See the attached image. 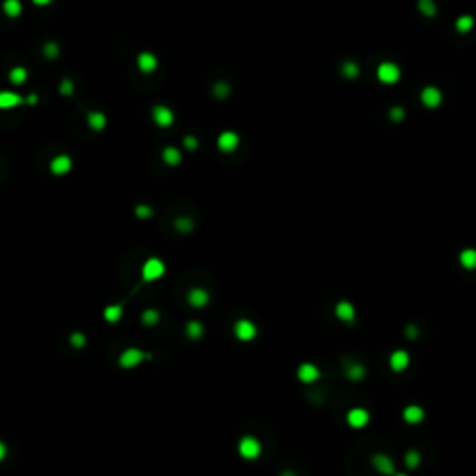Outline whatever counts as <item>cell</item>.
<instances>
[{
  "label": "cell",
  "instance_id": "44",
  "mask_svg": "<svg viewBox=\"0 0 476 476\" xmlns=\"http://www.w3.org/2000/svg\"><path fill=\"white\" fill-rule=\"evenodd\" d=\"M394 476H407V474H404V472H394Z\"/></svg>",
  "mask_w": 476,
  "mask_h": 476
},
{
  "label": "cell",
  "instance_id": "31",
  "mask_svg": "<svg viewBox=\"0 0 476 476\" xmlns=\"http://www.w3.org/2000/svg\"><path fill=\"white\" fill-rule=\"evenodd\" d=\"M229 93H231V86L227 82H223V80L216 82L214 88H212V95H214L216 99H225V97H229Z\"/></svg>",
  "mask_w": 476,
  "mask_h": 476
},
{
  "label": "cell",
  "instance_id": "36",
  "mask_svg": "<svg viewBox=\"0 0 476 476\" xmlns=\"http://www.w3.org/2000/svg\"><path fill=\"white\" fill-rule=\"evenodd\" d=\"M134 216L140 218V220L151 218V216H153V208L149 207V205H136V207H134Z\"/></svg>",
  "mask_w": 476,
  "mask_h": 476
},
{
  "label": "cell",
  "instance_id": "37",
  "mask_svg": "<svg viewBox=\"0 0 476 476\" xmlns=\"http://www.w3.org/2000/svg\"><path fill=\"white\" fill-rule=\"evenodd\" d=\"M69 342H71L73 348H84L86 346V335L80 333V331H75V333L69 335Z\"/></svg>",
  "mask_w": 476,
  "mask_h": 476
},
{
  "label": "cell",
  "instance_id": "29",
  "mask_svg": "<svg viewBox=\"0 0 476 476\" xmlns=\"http://www.w3.org/2000/svg\"><path fill=\"white\" fill-rule=\"evenodd\" d=\"M160 322V313L156 309H145L142 313V324L145 327H153Z\"/></svg>",
  "mask_w": 476,
  "mask_h": 476
},
{
  "label": "cell",
  "instance_id": "26",
  "mask_svg": "<svg viewBox=\"0 0 476 476\" xmlns=\"http://www.w3.org/2000/svg\"><path fill=\"white\" fill-rule=\"evenodd\" d=\"M472 26H474L472 15H459V17L456 19V30H458L459 34H469L470 30H472Z\"/></svg>",
  "mask_w": 476,
  "mask_h": 476
},
{
  "label": "cell",
  "instance_id": "16",
  "mask_svg": "<svg viewBox=\"0 0 476 476\" xmlns=\"http://www.w3.org/2000/svg\"><path fill=\"white\" fill-rule=\"evenodd\" d=\"M372 465H374V469L378 470V472H381V474H394V472H396V467H394L393 459L389 458L387 454H374Z\"/></svg>",
  "mask_w": 476,
  "mask_h": 476
},
{
  "label": "cell",
  "instance_id": "12",
  "mask_svg": "<svg viewBox=\"0 0 476 476\" xmlns=\"http://www.w3.org/2000/svg\"><path fill=\"white\" fill-rule=\"evenodd\" d=\"M296 376L302 383H315L320 378V369L313 363H302L298 367Z\"/></svg>",
  "mask_w": 476,
  "mask_h": 476
},
{
  "label": "cell",
  "instance_id": "45",
  "mask_svg": "<svg viewBox=\"0 0 476 476\" xmlns=\"http://www.w3.org/2000/svg\"><path fill=\"white\" fill-rule=\"evenodd\" d=\"M281 476H294L292 472H285V474H281Z\"/></svg>",
  "mask_w": 476,
  "mask_h": 476
},
{
  "label": "cell",
  "instance_id": "11",
  "mask_svg": "<svg viewBox=\"0 0 476 476\" xmlns=\"http://www.w3.org/2000/svg\"><path fill=\"white\" fill-rule=\"evenodd\" d=\"M136 66H138V69H140V73H143V75H151V73H155L156 67H158V58H156L153 52L143 50V52L138 54Z\"/></svg>",
  "mask_w": 476,
  "mask_h": 476
},
{
  "label": "cell",
  "instance_id": "39",
  "mask_svg": "<svg viewBox=\"0 0 476 476\" xmlns=\"http://www.w3.org/2000/svg\"><path fill=\"white\" fill-rule=\"evenodd\" d=\"M183 147H185L186 151H196V149L199 147V142H197L196 136H185V140H183Z\"/></svg>",
  "mask_w": 476,
  "mask_h": 476
},
{
  "label": "cell",
  "instance_id": "27",
  "mask_svg": "<svg viewBox=\"0 0 476 476\" xmlns=\"http://www.w3.org/2000/svg\"><path fill=\"white\" fill-rule=\"evenodd\" d=\"M340 73H342V77H346V78H350V80H353V78L359 77L361 69H359V66H357L355 62L348 60V62H344V64L340 66Z\"/></svg>",
  "mask_w": 476,
  "mask_h": 476
},
{
  "label": "cell",
  "instance_id": "25",
  "mask_svg": "<svg viewBox=\"0 0 476 476\" xmlns=\"http://www.w3.org/2000/svg\"><path fill=\"white\" fill-rule=\"evenodd\" d=\"M459 264L465 268V270H474L476 268V251L474 250H463L459 253Z\"/></svg>",
  "mask_w": 476,
  "mask_h": 476
},
{
  "label": "cell",
  "instance_id": "7",
  "mask_svg": "<svg viewBox=\"0 0 476 476\" xmlns=\"http://www.w3.org/2000/svg\"><path fill=\"white\" fill-rule=\"evenodd\" d=\"M216 145H218V149H220L221 153H234L238 149V145H240V136H238L234 131H223L220 132V136H218V140H216Z\"/></svg>",
  "mask_w": 476,
  "mask_h": 476
},
{
  "label": "cell",
  "instance_id": "28",
  "mask_svg": "<svg viewBox=\"0 0 476 476\" xmlns=\"http://www.w3.org/2000/svg\"><path fill=\"white\" fill-rule=\"evenodd\" d=\"M367 374V370L361 363H351L348 369H346V376L350 378L351 381H361Z\"/></svg>",
  "mask_w": 476,
  "mask_h": 476
},
{
  "label": "cell",
  "instance_id": "9",
  "mask_svg": "<svg viewBox=\"0 0 476 476\" xmlns=\"http://www.w3.org/2000/svg\"><path fill=\"white\" fill-rule=\"evenodd\" d=\"M370 421V413L365 407H351L350 411H348V415H346V423L350 424L351 428H365L367 424H369Z\"/></svg>",
  "mask_w": 476,
  "mask_h": 476
},
{
  "label": "cell",
  "instance_id": "13",
  "mask_svg": "<svg viewBox=\"0 0 476 476\" xmlns=\"http://www.w3.org/2000/svg\"><path fill=\"white\" fill-rule=\"evenodd\" d=\"M186 300H188L190 307H194V309H201V307H205V305L210 302V296H208V292L205 290V288H201V286H194V288L188 290Z\"/></svg>",
  "mask_w": 476,
  "mask_h": 476
},
{
  "label": "cell",
  "instance_id": "22",
  "mask_svg": "<svg viewBox=\"0 0 476 476\" xmlns=\"http://www.w3.org/2000/svg\"><path fill=\"white\" fill-rule=\"evenodd\" d=\"M8 80H10L13 86H23V84L28 80V71H26V67H23V66L13 67L12 71L8 73Z\"/></svg>",
  "mask_w": 476,
  "mask_h": 476
},
{
  "label": "cell",
  "instance_id": "43",
  "mask_svg": "<svg viewBox=\"0 0 476 476\" xmlns=\"http://www.w3.org/2000/svg\"><path fill=\"white\" fill-rule=\"evenodd\" d=\"M34 4H36V6H48L50 0H34Z\"/></svg>",
  "mask_w": 476,
  "mask_h": 476
},
{
  "label": "cell",
  "instance_id": "10",
  "mask_svg": "<svg viewBox=\"0 0 476 476\" xmlns=\"http://www.w3.org/2000/svg\"><path fill=\"white\" fill-rule=\"evenodd\" d=\"M421 102H423L426 108H437L441 106L443 102V93L437 86H426V88L421 91Z\"/></svg>",
  "mask_w": 476,
  "mask_h": 476
},
{
  "label": "cell",
  "instance_id": "6",
  "mask_svg": "<svg viewBox=\"0 0 476 476\" xmlns=\"http://www.w3.org/2000/svg\"><path fill=\"white\" fill-rule=\"evenodd\" d=\"M234 337L242 342H251L257 337V326L255 322L248 320V318H240L234 324Z\"/></svg>",
  "mask_w": 476,
  "mask_h": 476
},
{
  "label": "cell",
  "instance_id": "23",
  "mask_svg": "<svg viewBox=\"0 0 476 476\" xmlns=\"http://www.w3.org/2000/svg\"><path fill=\"white\" fill-rule=\"evenodd\" d=\"M2 10H4V15H6L8 19H17L21 17V13H23V4H21L19 0H6V2L2 4Z\"/></svg>",
  "mask_w": 476,
  "mask_h": 476
},
{
  "label": "cell",
  "instance_id": "17",
  "mask_svg": "<svg viewBox=\"0 0 476 476\" xmlns=\"http://www.w3.org/2000/svg\"><path fill=\"white\" fill-rule=\"evenodd\" d=\"M335 316H337L340 322H351L355 318V307H353L351 302L342 300V302H339V304L335 305Z\"/></svg>",
  "mask_w": 476,
  "mask_h": 476
},
{
  "label": "cell",
  "instance_id": "40",
  "mask_svg": "<svg viewBox=\"0 0 476 476\" xmlns=\"http://www.w3.org/2000/svg\"><path fill=\"white\" fill-rule=\"evenodd\" d=\"M37 101H39V97H37L36 93H32V95L24 97V104H28V106H36Z\"/></svg>",
  "mask_w": 476,
  "mask_h": 476
},
{
  "label": "cell",
  "instance_id": "24",
  "mask_svg": "<svg viewBox=\"0 0 476 476\" xmlns=\"http://www.w3.org/2000/svg\"><path fill=\"white\" fill-rule=\"evenodd\" d=\"M203 333H205V327H203L201 322L190 320L186 324V335H188L190 340H199L203 337Z\"/></svg>",
  "mask_w": 476,
  "mask_h": 476
},
{
  "label": "cell",
  "instance_id": "4",
  "mask_svg": "<svg viewBox=\"0 0 476 476\" xmlns=\"http://www.w3.org/2000/svg\"><path fill=\"white\" fill-rule=\"evenodd\" d=\"M261 452H262L261 441L257 439V437H253V435H244L242 439L238 441V454L244 459L253 461V459H257L261 456Z\"/></svg>",
  "mask_w": 476,
  "mask_h": 476
},
{
  "label": "cell",
  "instance_id": "19",
  "mask_svg": "<svg viewBox=\"0 0 476 476\" xmlns=\"http://www.w3.org/2000/svg\"><path fill=\"white\" fill-rule=\"evenodd\" d=\"M86 123H88V127L91 129V131L101 132V131H104V127H106L108 119H106V115H104L102 112H97V110H93V112H89L88 115H86Z\"/></svg>",
  "mask_w": 476,
  "mask_h": 476
},
{
  "label": "cell",
  "instance_id": "8",
  "mask_svg": "<svg viewBox=\"0 0 476 476\" xmlns=\"http://www.w3.org/2000/svg\"><path fill=\"white\" fill-rule=\"evenodd\" d=\"M48 169L52 175L56 177H62V175H67V173L73 169V160L69 155H56L48 164Z\"/></svg>",
  "mask_w": 476,
  "mask_h": 476
},
{
  "label": "cell",
  "instance_id": "35",
  "mask_svg": "<svg viewBox=\"0 0 476 476\" xmlns=\"http://www.w3.org/2000/svg\"><path fill=\"white\" fill-rule=\"evenodd\" d=\"M175 229L178 232H190L194 229V221L190 218H177L175 220Z\"/></svg>",
  "mask_w": 476,
  "mask_h": 476
},
{
  "label": "cell",
  "instance_id": "1",
  "mask_svg": "<svg viewBox=\"0 0 476 476\" xmlns=\"http://www.w3.org/2000/svg\"><path fill=\"white\" fill-rule=\"evenodd\" d=\"M164 274H166V264H164V261L158 259V257H149L147 261L143 262L142 279L145 281V283L158 281Z\"/></svg>",
  "mask_w": 476,
  "mask_h": 476
},
{
  "label": "cell",
  "instance_id": "34",
  "mask_svg": "<svg viewBox=\"0 0 476 476\" xmlns=\"http://www.w3.org/2000/svg\"><path fill=\"white\" fill-rule=\"evenodd\" d=\"M405 465L409 469H416L421 465V452L419 450H409V452L405 454Z\"/></svg>",
  "mask_w": 476,
  "mask_h": 476
},
{
  "label": "cell",
  "instance_id": "30",
  "mask_svg": "<svg viewBox=\"0 0 476 476\" xmlns=\"http://www.w3.org/2000/svg\"><path fill=\"white\" fill-rule=\"evenodd\" d=\"M416 8H419V12L423 13L424 17H435V13H437V6H435V2H432V0H421L419 4H416Z\"/></svg>",
  "mask_w": 476,
  "mask_h": 476
},
{
  "label": "cell",
  "instance_id": "5",
  "mask_svg": "<svg viewBox=\"0 0 476 476\" xmlns=\"http://www.w3.org/2000/svg\"><path fill=\"white\" fill-rule=\"evenodd\" d=\"M151 117L155 121V125L162 127V129H167V127L173 125L175 121V113L169 106L166 104H155L153 110H151Z\"/></svg>",
  "mask_w": 476,
  "mask_h": 476
},
{
  "label": "cell",
  "instance_id": "41",
  "mask_svg": "<svg viewBox=\"0 0 476 476\" xmlns=\"http://www.w3.org/2000/svg\"><path fill=\"white\" fill-rule=\"evenodd\" d=\"M6 456H8V445L4 441H0V463L6 459Z\"/></svg>",
  "mask_w": 476,
  "mask_h": 476
},
{
  "label": "cell",
  "instance_id": "33",
  "mask_svg": "<svg viewBox=\"0 0 476 476\" xmlns=\"http://www.w3.org/2000/svg\"><path fill=\"white\" fill-rule=\"evenodd\" d=\"M60 95H66V97H71L73 93H75V82H73L71 78H64L62 82H60Z\"/></svg>",
  "mask_w": 476,
  "mask_h": 476
},
{
  "label": "cell",
  "instance_id": "32",
  "mask_svg": "<svg viewBox=\"0 0 476 476\" xmlns=\"http://www.w3.org/2000/svg\"><path fill=\"white\" fill-rule=\"evenodd\" d=\"M58 54H60L58 43L48 41V43H45V45H43V56H45L47 60H56V58H58Z\"/></svg>",
  "mask_w": 476,
  "mask_h": 476
},
{
  "label": "cell",
  "instance_id": "42",
  "mask_svg": "<svg viewBox=\"0 0 476 476\" xmlns=\"http://www.w3.org/2000/svg\"><path fill=\"white\" fill-rule=\"evenodd\" d=\"M405 335H407L409 339H415L416 335H419V329H416L415 326H407L405 327Z\"/></svg>",
  "mask_w": 476,
  "mask_h": 476
},
{
  "label": "cell",
  "instance_id": "15",
  "mask_svg": "<svg viewBox=\"0 0 476 476\" xmlns=\"http://www.w3.org/2000/svg\"><path fill=\"white\" fill-rule=\"evenodd\" d=\"M389 367L393 372H404L409 367V353L405 350H394L389 357Z\"/></svg>",
  "mask_w": 476,
  "mask_h": 476
},
{
  "label": "cell",
  "instance_id": "20",
  "mask_svg": "<svg viewBox=\"0 0 476 476\" xmlns=\"http://www.w3.org/2000/svg\"><path fill=\"white\" fill-rule=\"evenodd\" d=\"M162 160H164V164H167L169 167H177L178 164L183 162V153H181L177 147L167 145V147L162 149Z\"/></svg>",
  "mask_w": 476,
  "mask_h": 476
},
{
  "label": "cell",
  "instance_id": "21",
  "mask_svg": "<svg viewBox=\"0 0 476 476\" xmlns=\"http://www.w3.org/2000/svg\"><path fill=\"white\" fill-rule=\"evenodd\" d=\"M102 318H104L108 324H117V322L123 318V305L121 304L106 305V307L102 309Z\"/></svg>",
  "mask_w": 476,
  "mask_h": 476
},
{
  "label": "cell",
  "instance_id": "3",
  "mask_svg": "<svg viewBox=\"0 0 476 476\" xmlns=\"http://www.w3.org/2000/svg\"><path fill=\"white\" fill-rule=\"evenodd\" d=\"M145 359H151V353H145L140 348H127V350L121 351L117 365L121 369H136L138 365H142Z\"/></svg>",
  "mask_w": 476,
  "mask_h": 476
},
{
  "label": "cell",
  "instance_id": "14",
  "mask_svg": "<svg viewBox=\"0 0 476 476\" xmlns=\"http://www.w3.org/2000/svg\"><path fill=\"white\" fill-rule=\"evenodd\" d=\"M24 104V97L15 93V91H8V89H0V110H13V108Z\"/></svg>",
  "mask_w": 476,
  "mask_h": 476
},
{
  "label": "cell",
  "instance_id": "2",
  "mask_svg": "<svg viewBox=\"0 0 476 476\" xmlns=\"http://www.w3.org/2000/svg\"><path fill=\"white\" fill-rule=\"evenodd\" d=\"M376 77H378V80L381 84L391 86V84H396L402 78V69L394 62H381L378 69H376Z\"/></svg>",
  "mask_w": 476,
  "mask_h": 476
},
{
  "label": "cell",
  "instance_id": "18",
  "mask_svg": "<svg viewBox=\"0 0 476 476\" xmlns=\"http://www.w3.org/2000/svg\"><path fill=\"white\" fill-rule=\"evenodd\" d=\"M402 416H404V421L407 424H419V423H423L424 409L421 407V405L411 404V405H407V407H404V411H402Z\"/></svg>",
  "mask_w": 476,
  "mask_h": 476
},
{
  "label": "cell",
  "instance_id": "38",
  "mask_svg": "<svg viewBox=\"0 0 476 476\" xmlns=\"http://www.w3.org/2000/svg\"><path fill=\"white\" fill-rule=\"evenodd\" d=\"M389 117H391V121H394V123H400V121H404L405 117V110L402 106H393L389 110Z\"/></svg>",
  "mask_w": 476,
  "mask_h": 476
}]
</instances>
